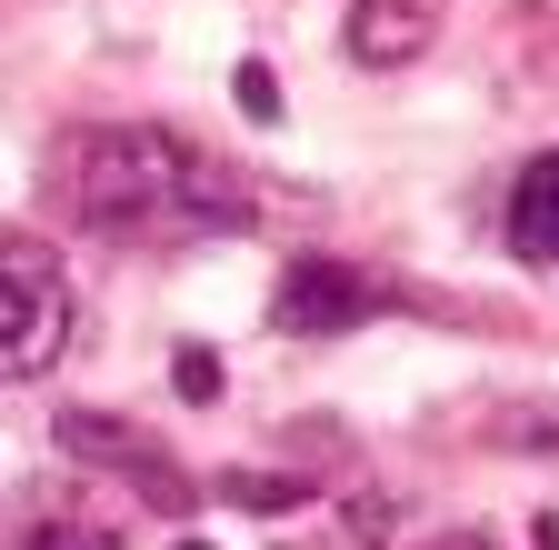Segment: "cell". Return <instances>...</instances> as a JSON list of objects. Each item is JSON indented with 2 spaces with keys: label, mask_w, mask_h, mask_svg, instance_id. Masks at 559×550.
<instances>
[{
  "label": "cell",
  "mask_w": 559,
  "mask_h": 550,
  "mask_svg": "<svg viewBox=\"0 0 559 550\" xmlns=\"http://www.w3.org/2000/svg\"><path fill=\"white\" fill-rule=\"evenodd\" d=\"M50 200L100 241H200L250 231V180L160 120H81L50 141Z\"/></svg>",
  "instance_id": "cell-1"
},
{
  "label": "cell",
  "mask_w": 559,
  "mask_h": 550,
  "mask_svg": "<svg viewBox=\"0 0 559 550\" xmlns=\"http://www.w3.org/2000/svg\"><path fill=\"white\" fill-rule=\"evenodd\" d=\"M50 441H60V460L110 470L140 511H170V520H180V511H200V491H210V480H200L170 441H151L140 421H110V410H50Z\"/></svg>",
  "instance_id": "cell-2"
},
{
  "label": "cell",
  "mask_w": 559,
  "mask_h": 550,
  "mask_svg": "<svg viewBox=\"0 0 559 550\" xmlns=\"http://www.w3.org/2000/svg\"><path fill=\"white\" fill-rule=\"evenodd\" d=\"M0 281H11V320H0V371L11 381H50L60 371V351H70V281H60V260H50V241H31V231H11L0 241Z\"/></svg>",
  "instance_id": "cell-3"
},
{
  "label": "cell",
  "mask_w": 559,
  "mask_h": 550,
  "mask_svg": "<svg viewBox=\"0 0 559 550\" xmlns=\"http://www.w3.org/2000/svg\"><path fill=\"white\" fill-rule=\"evenodd\" d=\"M370 311H380V281L360 260H330V250H300L280 270V291H270V330H290V340H340Z\"/></svg>",
  "instance_id": "cell-4"
},
{
  "label": "cell",
  "mask_w": 559,
  "mask_h": 550,
  "mask_svg": "<svg viewBox=\"0 0 559 550\" xmlns=\"http://www.w3.org/2000/svg\"><path fill=\"white\" fill-rule=\"evenodd\" d=\"M430 40H440V0H349V21H340V50L360 71H409Z\"/></svg>",
  "instance_id": "cell-5"
},
{
  "label": "cell",
  "mask_w": 559,
  "mask_h": 550,
  "mask_svg": "<svg viewBox=\"0 0 559 550\" xmlns=\"http://www.w3.org/2000/svg\"><path fill=\"white\" fill-rule=\"evenodd\" d=\"M510 260L559 270V151H539V161L510 180Z\"/></svg>",
  "instance_id": "cell-6"
},
{
  "label": "cell",
  "mask_w": 559,
  "mask_h": 550,
  "mask_svg": "<svg viewBox=\"0 0 559 550\" xmlns=\"http://www.w3.org/2000/svg\"><path fill=\"white\" fill-rule=\"evenodd\" d=\"M210 491L240 501V511H310L320 480H310V470H210Z\"/></svg>",
  "instance_id": "cell-7"
},
{
  "label": "cell",
  "mask_w": 559,
  "mask_h": 550,
  "mask_svg": "<svg viewBox=\"0 0 559 550\" xmlns=\"http://www.w3.org/2000/svg\"><path fill=\"white\" fill-rule=\"evenodd\" d=\"M21 550H120L100 520H81V511H40L31 530H21Z\"/></svg>",
  "instance_id": "cell-8"
},
{
  "label": "cell",
  "mask_w": 559,
  "mask_h": 550,
  "mask_svg": "<svg viewBox=\"0 0 559 550\" xmlns=\"http://www.w3.org/2000/svg\"><path fill=\"white\" fill-rule=\"evenodd\" d=\"M170 390L210 410V400H221V390H230V371H221V351H200V340H180V351H170Z\"/></svg>",
  "instance_id": "cell-9"
},
{
  "label": "cell",
  "mask_w": 559,
  "mask_h": 550,
  "mask_svg": "<svg viewBox=\"0 0 559 550\" xmlns=\"http://www.w3.org/2000/svg\"><path fill=\"white\" fill-rule=\"evenodd\" d=\"M230 101H240V120H280V81H270V60H240V81H230Z\"/></svg>",
  "instance_id": "cell-10"
},
{
  "label": "cell",
  "mask_w": 559,
  "mask_h": 550,
  "mask_svg": "<svg viewBox=\"0 0 559 550\" xmlns=\"http://www.w3.org/2000/svg\"><path fill=\"white\" fill-rule=\"evenodd\" d=\"M390 520H400V511H390V501H349V530H360V540H380V530H390Z\"/></svg>",
  "instance_id": "cell-11"
},
{
  "label": "cell",
  "mask_w": 559,
  "mask_h": 550,
  "mask_svg": "<svg viewBox=\"0 0 559 550\" xmlns=\"http://www.w3.org/2000/svg\"><path fill=\"white\" fill-rule=\"evenodd\" d=\"M450 550H500V540H489V530H460V540H450Z\"/></svg>",
  "instance_id": "cell-12"
},
{
  "label": "cell",
  "mask_w": 559,
  "mask_h": 550,
  "mask_svg": "<svg viewBox=\"0 0 559 550\" xmlns=\"http://www.w3.org/2000/svg\"><path fill=\"white\" fill-rule=\"evenodd\" d=\"M180 550H210V540H180Z\"/></svg>",
  "instance_id": "cell-13"
}]
</instances>
